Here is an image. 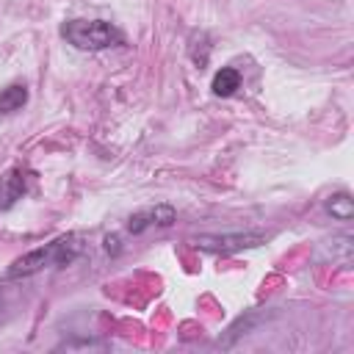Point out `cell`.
Here are the masks:
<instances>
[{
  "instance_id": "cell-1",
  "label": "cell",
  "mask_w": 354,
  "mask_h": 354,
  "mask_svg": "<svg viewBox=\"0 0 354 354\" xmlns=\"http://www.w3.org/2000/svg\"><path fill=\"white\" fill-rule=\"evenodd\" d=\"M83 238L77 232H66L39 249H30L25 252L22 257H17L8 271H6V279H25V277H33L44 268H66L72 266L80 254H83Z\"/></svg>"
},
{
  "instance_id": "cell-2",
  "label": "cell",
  "mask_w": 354,
  "mask_h": 354,
  "mask_svg": "<svg viewBox=\"0 0 354 354\" xmlns=\"http://www.w3.org/2000/svg\"><path fill=\"white\" fill-rule=\"evenodd\" d=\"M61 36L77 50H108L124 44V33L105 19H69L61 25Z\"/></svg>"
},
{
  "instance_id": "cell-3",
  "label": "cell",
  "mask_w": 354,
  "mask_h": 354,
  "mask_svg": "<svg viewBox=\"0 0 354 354\" xmlns=\"http://www.w3.org/2000/svg\"><path fill=\"white\" fill-rule=\"evenodd\" d=\"M268 241V235L263 232H205V235H196L194 238V246L202 249V252H210V254H235V252H243V249H257Z\"/></svg>"
},
{
  "instance_id": "cell-4",
  "label": "cell",
  "mask_w": 354,
  "mask_h": 354,
  "mask_svg": "<svg viewBox=\"0 0 354 354\" xmlns=\"http://www.w3.org/2000/svg\"><path fill=\"white\" fill-rule=\"evenodd\" d=\"M177 221V210L171 207V205H155V207H147V210H138V213H133L130 218H127V230L133 232V235H138V232H144L147 227H171Z\"/></svg>"
},
{
  "instance_id": "cell-5",
  "label": "cell",
  "mask_w": 354,
  "mask_h": 354,
  "mask_svg": "<svg viewBox=\"0 0 354 354\" xmlns=\"http://www.w3.org/2000/svg\"><path fill=\"white\" fill-rule=\"evenodd\" d=\"M274 313H266V310H249V313H243L241 318H235L230 326H227V332L216 340V346L218 348H232L243 335H249L257 324H263V321H268Z\"/></svg>"
},
{
  "instance_id": "cell-6",
  "label": "cell",
  "mask_w": 354,
  "mask_h": 354,
  "mask_svg": "<svg viewBox=\"0 0 354 354\" xmlns=\"http://www.w3.org/2000/svg\"><path fill=\"white\" fill-rule=\"evenodd\" d=\"M28 191V171L25 169H14L3 177L0 185V207H11L17 199H22Z\"/></svg>"
},
{
  "instance_id": "cell-7",
  "label": "cell",
  "mask_w": 354,
  "mask_h": 354,
  "mask_svg": "<svg viewBox=\"0 0 354 354\" xmlns=\"http://www.w3.org/2000/svg\"><path fill=\"white\" fill-rule=\"evenodd\" d=\"M210 88H213L216 97H232V94L241 88V72H238L235 66H221V69L213 75Z\"/></svg>"
},
{
  "instance_id": "cell-8",
  "label": "cell",
  "mask_w": 354,
  "mask_h": 354,
  "mask_svg": "<svg viewBox=\"0 0 354 354\" xmlns=\"http://www.w3.org/2000/svg\"><path fill=\"white\" fill-rule=\"evenodd\" d=\"M324 249L329 252V260H332V263L348 266V263H351V254H354V238H351L348 232L332 235V241H326Z\"/></svg>"
},
{
  "instance_id": "cell-9",
  "label": "cell",
  "mask_w": 354,
  "mask_h": 354,
  "mask_svg": "<svg viewBox=\"0 0 354 354\" xmlns=\"http://www.w3.org/2000/svg\"><path fill=\"white\" fill-rule=\"evenodd\" d=\"M28 102V86L25 83H11L0 91V113H17Z\"/></svg>"
},
{
  "instance_id": "cell-10",
  "label": "cell",
  "mask_w": 354,
  "mask_h": 354,
  "mask_svg": "<svg viewBox=\"0 0 354 354\" xmlns=\"http://www.w3.org/2000/svg\"><path fill=\"white\" fill-rule=\"evenodd\" d=\"M324 207H326V213H329L332 218H337V221H348V218L354 216V199H351V194H346V191L332 194Z\"/></svg>"
},
{
  "instance_id": "cell-11",
  "label": "cell",
  "mask_w": 354,
  "mask_h": 354,
  "mask_svg": "<svg viewBox=\"0 0 354 354\" xmlns=\"http://www.w3.org/2000/svg\"><path fill=\"white\" fill-rule=\"evenodd\" d=\"M188 55H191V61H194L196 66H205V64H207V55H210V39H207L205 30H196V33L191 36V41H188Z\"/></svg>"
},
{
  "instance_id": "cell-12",
  "label": "cell",
  "mask_w": 354,
  "mask_h": 354,
  "mask_svg": "<svg viewBox=\"0 0 354 354\" xmlns=\"http://www.w3.org/2000/svg\"><path fill=\"white\" fill-rule=\"evenodd\" d=\"M102 249H105L108 254H119V252H122L119 235H105V238H102Z\"/></svg>"
}]
</instances>
